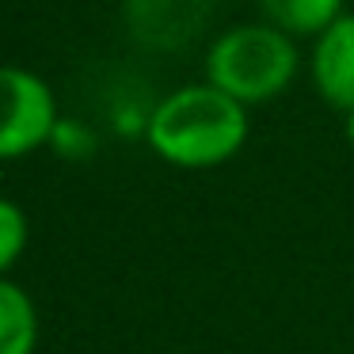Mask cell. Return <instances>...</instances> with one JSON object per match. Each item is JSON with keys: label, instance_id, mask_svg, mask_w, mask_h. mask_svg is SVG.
<instances>
[{"label": "cell", "instance_id": "obj_1", "mask_svg": "<svg viewBox=\"0 0 354 354\" xmlns=\"http://www.w3.org/2000/svg\"><path fill=\"white\" fill-rule=\"evenodd\" d=\"M248 138L244 103L194 84L171 92L149 118V145L176 168H214L240 153Z\"/></svg>", "mask_w": 354, "mask_h": 354}, {"label": "cell", "instance_id": "obj_2", "mask_svg": "<svg viewBox=\"0 0 354 354\" xmlns=\"http://www.w3.org/2000/svg\"><path fill=\"white\" fill-rule=\"evenodd\" d=\"M209 84L236 103L278 95L297 73V50L278 27H232L206 57Z\"/></svg>", "mask_w": 354, "mask_h": 354}, {"label": "cell", "instance_id": "obj_3", "mask_svg": "<svg viewBox=\"0 0 354 354\" xmlns=\"http://www.w3.org/2000/svg\"><path fill=\"white\" fill-rule=\"evenodd\" d=\"M54 133V95L35 73L0 69V160L39 149Z\"/></svg>", "mask_w": 354, "mask_h": 354}, {"label": "cell", "instance_id": "obj_4", "mask_svg": "<svg viewBox=\"0 0 354 354\" xmlns=\"http://www.w3.org/2000/svg\"><path fill=\"white\" fill-rule=\"evenodd\" d=\"M217 0H126L133 39L156 50H179L206 27Z\"/></svg>", "mask_w": 354, "mask_h": 354}, {"label": "cell", "instance_id": "obj_5", "mask_svg": "<svg viewBox=\"0 0 354 354\" xmlns=\"http://www.w3.org/2000/svg\"><path fill=\"white\" fill-rule=\"evenodd\" d=\"M313 77L331 107L354 115V16H339L320 35L313 54Z\"/></svg>", "mask_w": 354, "mask_h": 354}, {"label": "cell", "instance_id": "obj_6", "mask_svg": "<svg viewBox=\"0 0 354 354\" xmlns=\"http://www.w3.org/2000/svg\"><path fill=\"white\" fill-rule=\"evenodd\" d=\"M39 313L16 282L0 278V354H35Z\"/></svg>", "mask_w": 354, "mask_h": 354}, {"label": "cell", "instance_id": "obj_7", "mask_svg": "<svg viewBox=\"0 0 354 354\" xmlns=\"http://www.w3.org/2000/svg\"><path fill=\"white\" fill-rule=\"evenodd\" d=\"M267 19L278 31H293V35H313V31H328L339 19V4L343 0H259Z\"/></svg>", "mask_w": 354, "mask_h": 354}, {"label": "cell", "instance_id": "obj_8", "mask_svg": "<svg viewBox=\"0 0 354 354\" xmlns=\"http://www.w3.org/2000/svg\"><path fill=\"white\" fill-rule=\"evenodd\" d=\"M24 248H27V214L16 202L0 198V278L8 267L19 263Z\"/></svg>", "mask_w": 354, "mask_h": 354}, {"label": "cell", "instance_id": "obj_9", "mask_svg": "<svg viewBox=\"0 0 354 354\" xmlns=\"http://www.w3.org/2000/svg\"><path fill=\"white\" fill-rule=\"evenodd\" d=\"M346 141L354 145V115H346Z\"/></svg>", "mask_w": 354, "mask_h": 354}]
</instances>
